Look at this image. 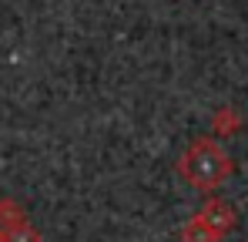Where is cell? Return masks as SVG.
Instances as JSON below:
<instances>
[{"instance_id": "1", "label": "cell", "mask_w": 248, "mask_h": 242, "mask_svg": "<svg viewBox=\"0 0 248 242\" xmlns=\"http://www.w3.org/2000/svg\"><path fill=\"white\" fill-rule=\"evenodd\" d=\"M181 175L198 189H215L228 175V158L221 155V148L215 141L202 138L181 155Z\"/></svg>"}, {"instance_id": "2", "label": "cell", "mask_w": 248, "mask_h": 242, "mask_svg": "<svg viewBox=\"0 0 248 242\" xmlns=\"http://www.w3.org/2000/svg\"><path fill=\"white\" fill-rule=\"evenodd\" d=\"M0 232L3 242H41V232L27 222L14 199H0Z\"/></svg>"}, {"instance_id": "3", "label": "cell", "mask_w": 248, "mask_h": 242, "mask_svg": "<svg viewBox=\"0 0 248 242\" xmlns=\"http://www.w3.org/2000/svg\"><path fill=\"white\" fill-rule=\"evenodd\" d=\"M0 242H3V232H0Z\"/></svg>"}]
</instances>
